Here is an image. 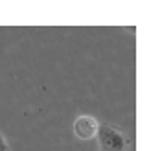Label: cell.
Returning a JSON list of instances; mask_svg holds the SVG:
<instances>
[{
  "mask_svg": "<svg viewBox=\"0 0 149 151\" xmlns=\"http://www.w3.org/2000/svg\"><path fill=\"white\" fill-rule=\"evenodd\" d=\"M98 146L101 151H127L129 142L122 134L120 129H116L110 124H100L98 134H96Z\"/></svg>",
  "mask_w": 149,
  "mask_h": 151,
  "instance_id": "obj_1",
  "label": "cell"
},
{
  "mask_svg": "<svg viewBox=\"0 0 149 151\" xmlns=\"http://www.w3.org/2000/svg\"><path fill=\"white\" fill-rule=\"evenodd\" d=\"M74 134L79 138V140H92L96 138V134H98V129H100V122L96 120L94 116L90 114H81L74 120Z\"/></svg>",
  "mask_w": 149,
  "mask_h": 151,
  "instance_id": "obj_2",
  "label": "cell"
},
{
  "mask_svg": "<svg viewBox=\"0 0 149 151\" xmlns=\"http://www.w3.org/2000/svg\"><path fill=\"white\" fill-rule=\"evenodd\" d=\"M0 151H9V144H7L6 138L2 137V133H0Z\"/></svg>",
  "mask_w": 149,
  "mask_h": 151,
  "instance_id": "obj_3",
  "label": "cell"
}]
</instances>
